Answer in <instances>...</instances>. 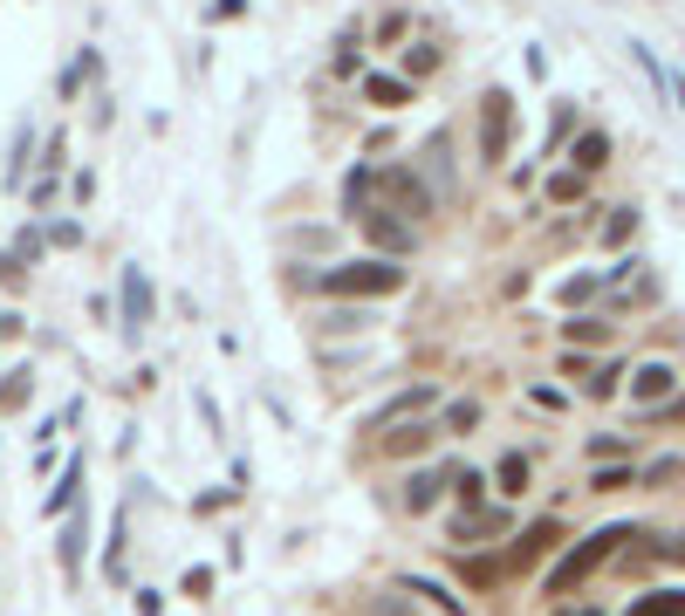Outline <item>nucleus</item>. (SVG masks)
<instances>
[{"label":"nucleus","instance_id":"obj_1","mask_svg":"<svg viewBox=\"0 0 685 616\" xmlns=\"http://www.w3.org/2000/svg\"><path fill=\"white\" fill-rule=\"evenodd\" d=\"M624 542H638V528H597V534H582V542H576V548L548 569V582H542V589H548V596H576V589L590 582V576H597V569H603V561H611Z\"/></svg>","mask_w":685,"mask_h":616},{"label":"nucleus","instance_id":"obj_2","mask_svg":"<svg viewBox=\"0 0 685 616\" xmlns=\"http://www.w3.org/2000/svg\"><path fill=\"white\" fill-rule=\"evenodd\" d=\"M404 288V268L398 261H377V253H364V261H343V268H329L316 281V295L329 301H385Z\"/></svg>","mask_w":685,"mask_h":616},{"label":"nucleus","instance_id":"obj_3","mask_svg":"<svg viewBox=\"0 0 685 616\" xmlns=\"http://www.w3.org/2000/svg\"><path fill=\"white\" fill-rule=\"evenodd\" d=\"M370 192L391 205V213H404V220H425L433 213V186L412 171V165H385V171H370Z\"/></svg>","mask_w":685,"mask_h":616},{"label":"nucleus","instance_id":"obj_4","mask_svg":"<svg viewBox=\"0 0 685 616\" xmlns=\"http://www.w3.org/2000/svg\"><path fill=\"white\" fill-rule=\"evenodd\" d=\"M357 226H364V240L377 247V261H404V253L418 247V226H412V220H398L391 205H370Z\"/></svg>","mask_w":685,"mask_h":616},{"label":"nucleus","instance_id":"obj_5","mask_svg":"<svg viewBox=\"0 0 685 616\" xmlns=\"http://www.w3.org/2000/svg\"><path fill=\"white\" fill-rule=\"evenodd\" d=\"M507 138H515V96L487 90V103H480V158L500 165L507 158Z\"/></svg>","mask_w":685,"mask_h":616},{"label":"nucleus","instance_id":"obj_6","mask_svg":"<svg viewBox=\"0 0 685 616\" xmlns=\"http://www.w3.org/2000/svg\"><path fill=\"white\" fill-rule=\"evenodd\" d=\"M555 542H563V521H555V513H542V521H535V528H521V534H515V548L500 555V561H507V576H521V569H535V561H548Z\"/></svg>","mask_w":685,"mask_h":616},{"label":"nucleus","instance_id":"obj_7","mask_svg":"<svg viewBox=\"0 0 685 616\" xmlns=\"http://www.w3.org/2000/svg\"><path fill=\"white\" fill-rule=\"evenodd\" d=\"M433 439H439L433 418H404V425H391L385 439H377V452L385 459H418V452H433Z\"/></svg>","mask_w":685,"mask_h":616},{"label":"nucleus","instance_id":"obj_8","mask_svg":"<svg viewBox=\"0 0 685 616\" xmlns=\"http://www.w3.org/2000/svg\"><path fill=\"white\" fill-rule=\"evenodd\" d=\"M418 411H433V383H412V391H398L391 404H377L370 418H364V431H391L404 418H418Z\"/></svg>","mask_w":685,"mask_h":616},{"label":"nucleus","instance_id":"obj_9","mask_svg":"<svg viewBox=\"0 0 685 616\" xmlns=\"http://www.w3.org/2000/svg\"><path fill=\"white\" fill-rule=\"evenodd\" d=\"M672 391H678L672 364H638V370H630V398H638V404H665Z\"/></svg>","mask_w":685,"mask_h":616},{"label":"nucleus","instance_id":"obj_10","mask_svg":"<svg viewBox=\"0 0 685 616\" xmlns=\"http://www.w3.org/2000/svg\"><path fill=\"white\" fill-rule=\"evenodd\" d=\"M569 165H576L582 178L603 171V165H611V131H582V138L569 144Z\"/></svg>","mask_w":685,"mask_h":616},{"label":"nucleus","instance_id":"obj_11","mask_svg":"<svg viewBox=\"0 0 685 616\" xmlns=\"http://www.w3.org/2000/svg\"><path fill=\"white\" fill-rule=\"evenodd\" d=\"M452 473H439V466H418L412 479H404V507L412 513H425V507H439V486H446Z\"/></svg>","mask_w":685,"mask_h":616},{"label":"nucleus","instance_id":"obj_12","mask_svg":"<svg viewBox=\"0 0 685 616\" xmlns=\"http://www.w3.org/2000/svg\"><path fill=\"white\" fill-rule=\"evenodd\" d=\"M144 316H151V288H144V274L131 268V274H123V329L138 336V329H144Z\"/></svg>","mask_w":685,"mask_h":616},{"label":"nucleus","instance_id":"obj_13","mask_svg":"<svg viewBox=\"0 0 685 616\" xmlns=\"http://www.w3.org/2000/svg\"><path fill=\"white\" fill-rule=\"evenodd\" d=\"M480 425V398H452L439 411V439H466V431Z\"/></svg>","mask_w":685,"mask_h":616},{"label":"nucleus","instance_id":"obj_14","mask_svg":"<svg viewBox=\"0 0 685 616\" xmlns=\"http://www.w3.org/2000/svg\"><path fill=\"white\" fill-rule=\"evenodd\" d=\"M630 616H685V589H645L630 596Z\"/></svg>","mask_w":685,"mask_h":616},{"label":"nucleus","instance_id":"obj_15","mask_svg":"<svg viewBox=\"0 0 685 616\" xmlns=\"http://www.w3.org/2000/svg\"><path fill=\"white\" fill-rule=\"evenodd\" d=\"M364 96L377 103V110H404V96H412V83H404V75H364Z\"/></svg>","mask_w":685,"mask_h":616},{"label":"nucleus","instance_id":"obj_16","mask_svg":"<svg viewBox=\"0 0 685 616\" xmlns=\"http://www.w3.org/2000/svg\"><path fill=\"white\" fill-rule=\"evenodd\" d=\"M398 589H412V596H433V603H439L446 616H466V603H460V596H452V589H446V582H433V576H404Z\"/></svg>","mask_w":685,"mask_h":616},{"label":"nucleus","instance_id":"obj_17","mask_svg":"<svg viewBox=\"0 0 685 616\" xmlns=\"http://www.w3.org/2000/svg\"><path fill=\"white\" fill-rule=\"evenodd\" d=\"M494 486H500L507 500H515V494H528V452H507L500 466H494Z\"/></svg>","mask_w":685,"mask_h":616},{"label":"nucleus","instance_id":"obj_18","mask_svg":"<svg viewBox=\"0 0 685 616\" xmlns=\"http://www.w3.org/2000/svg\"><path fill=\"white\" fill-rule=\"evenodd\" d=\"M460 576H466V589H494V582L507 576V561H500V555H487V561H480V555H473Z\"/></svg>","mask_w":685,"mask_h":616},{"label":"nucleus","instance_id":"obj_19","mask_svg":"<svg viewBox=\"0 0 685 616\" xmlns=\"http://www.w3.org/2000/svg\"><path fill=\"white\" fill-rule=\"evenodd\" d=\"M630 234H638V213H630V205H611V220H603V240H611V247H624Z\"/></svg>","mask_w":685,"mask_h":616},{"label":"nucleus","instance_id":"obj_20","mask_svg":"<svg viewBox=\"0 0 685 616\" xmlns=\"http://www.w3.org/2000/svg\"><path fill=\"white\" fill-rule=\"evenodd\" d=\"M563 336H569V343H611V322H597V316H576V322H563Z\"/></svg>","mask_w":685,"mask_h":616},{"label":"nucleus","instance_id":"obj_21","mask_svg":"<svg viewBox=\"0 0 685 616\" xmlns=\"http://www.w3.org/2000/svg\"><path fill=\"white\" fill-rule=\"evenodd\" d=\"M28 391H35V370H14L8 383H0V411H21V404H28Z\"/></svg>","mask_w":685,"mask_h":616},{"label":"nucleus","instance_id":"obj_22","mask_svg":"<svg viewBox=\"0 0 685 616\" xmlns=\"http://www.w3.org/2000/svg\"><path fill=\"white\" fill-rule=\"evenodd\" d=\"M548 199H555V205H576V199H582V171H555V178H548Z\"/></svg>","mask_w":685,"mask_h":616},{"label":"nucleus","instance_id":"obj_23","mask_svg":"<svg viewBox=\"0 0 685 616\" xmlns=\"http://www.w3.org/2000/svg\"><path fill=\"white\" fill-rule=\"evenodd\" d=\"M433 69H439V48H433V42H418L412 56H404V83H412V75H433Z\"/></svg>","mask_w":685,"mask_h":616},{"label":"nucleus","instance_id":"obj_24","mask_svg":"<svg viewBox=\"0 0 685 616\" xmlns=\"http://www.w3.org/2000/svg\"><path fill=\"white\" fill-rule=\"evenodd\" d=\"M617 377H624V364H597L582 391H590V398H611V391H617Z\"/></svg>","mask_w":685,"mask_h":616},{"label":"nucleus","instance_id":"obj_25","mask_svg":"<svg viewBox=\"0 0 685 616\" xmlns=\"http://www.w3.org/2000/svg\"><path fill=\"white\" fill-rule=\"evenodd\" d=\"M630 486V466H603V473H590V494H624Z\"/></svg>","mask_w":685,"mask_h":616},{"label":"nucleus","instance_id":"obj_26","mask_svg":"<svg viewBox=\"0 0 685 616\" xmlns=\"http://www.w3.org/2000/svg\"><path fill=\"white\" fill-rule=\"evenodd\" d=\"M75 569H83V528L69 521V534H62V576H75Z\"/></svg>","mask_w":685,"mask_h":616},{"label":"nucleus","instance_id":"obj_27","mask_svg":"<svg viewBox=\"0 0 685 616\" xmlns=\"http://www.w3.org/2000/svg\"><path fill=\"white\" fill-rule=\"evenodd\" d=\"M75 479H83V466H69V473H62V486L48 494V513H69V500H75Z\"/></svg>","mask_w":685,"mask_h":616},{"label":"nucleus","instance_id":"obj_28","mask_svg":"<svg viewBox=\"0 0 685 616\" xmlns=\"http://www.w3.org/2000/svg\"><path fill=\"white\" fill-rule=\"evenodd\" d=\"M452 486H460V507L480 513V486H487V479H480V473H452Z\"/></svg>","mask_w":685,"mask_h":616},{"label":"nucleus","instance_id":"obj_29","mask_svg":"<svg viewBox=\"0 0 685 616\" xmlns=\"http://www.w3.org/2000/svg\"><path fill=\"white\" fill-rule=\"evenodd\" d=\"M186 596L206 603V596H213V569H186Z\"/></svg>","mask_w":685,"mask_h":616},{"label":"nucleus","instance_id":"obj_30","mask_svg":"<svg viewBox=\"0 0 685 616\" xmlns=\"http://www.w3.org/2000/svg\"><path fill=\"white\" fill-rule=\"evenodd\" d=\"M322 329H364L357 308H336V316H322Z\"/></svg>","mask_w":685,"mask_h":616},{"label":"nucleus","instance_id":"obj_31","mask_svg":"<svg viewBox=\"0 0 685 616\" xmlns=\"http://www.w3.org/2000/svg\"><path fill=\"white\" fill-rule=\"evenodd\" d=\"M651 418H665V425H678V418H685V398H672V404H651Z\"/></svg>","mask_w":685,"mask_h":616},{"label":"nucleus","instance_id":"obj_32","mask_svg":"<svg viewBox=\"0 0 685 616\" xmlns=\"http://www.w3.org/2000/svg\"><path fill=\"white\" fill-rule=\"evenodd\" d=\"M8 336H21V322H14V316H0V343H8Z\"/></svg>","mask_w":685,"mask_h":616},{"label":"nucleus","instance_id":"obj_33","mask_svg":"<svg viewBox=\"0 0 685 616\" xmlns=\"http://www.w3.org/2000/svg\"><path fill=\"white\" fill-rule=\"evenodd\" d=\"M576 616H603V609H576Z\"/></svg>","mask_w":685,"mask_h":616}]
</instances>
